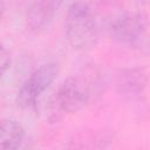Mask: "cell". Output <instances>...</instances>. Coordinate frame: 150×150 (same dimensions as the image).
<instances>
[{
	"instance_id": "obj_1",
	"label": "cell",
	"mask_w": 150,
	"mask_h": 150,
	"mask_svg": "<svg viewBox=\"0 0 150 150\" xmlns=\"http://www.w3.org/2000/svg\"><path fill=\"white\" fill-rule=\"evenodd\" d=\"M100 21L93 5L86 1L73 2L64 18V35L68 43L77 50H88L100 39Z\"/></svg>"
},
{
	"instance_id": "obj_2",
	"label": "cell",
	"mask_w": 150,
	"mask_h": 150,
	"mask_svg": "<svg viewBox=\"0 0 150 150\" xmlns=\"http://www.w3.org/2000/svg\"><path fill=\"white\" fill-rule=\"evenodd\" d=\"M91 97L90 86L79 76H70L61 82L52 98V112L55 120L66 114H74L84 108Z\"/></svg>"
},
{
	"instance_id": "obj_3",
	"label": "cell",
	"mask_w": 150,
	"mask_h": 150,
	"mask_svg": "<svg viewBox=\"0 0 150 150\" xmlns=\"http://www.w3.org/2000/svg\"><path fill=\"white\" fill-rule=\"evenodd\" d=\"M57 75L59 66L55 62H47L38 67L20 87L16 95V104L22 109L34 108L39 97L52 86Z\"/></svg>"
},
{
	"instance_id": "obj_4",
	"label": "cell",
	"mask_w": 150,
	"mask_h": 150,
	"mask_svg": "<svg viewBox=\"0 0 150 150\" xmlns=\"http://www.w3.org/2000/svg\"><path fill=\"white\" fill-rule=\"evenodd\" d=\"M149 27V19L146 14L138 11L121 12L108 26L110 36L124 45H137L144 39Z\"/></svg>"
},
{
	"instance_id": "obj_5",
	"label": "cell",
	"mask_w": 150,
	"mask_h": 150,
	"mask_svg": "<svg viewBox=\"0 0 150 150\" xmlns=\"http://www.w3.org/2000/svg\"><path fill=\"white\" fill-rule=\"evenodd\" d=\"M63 0H34L26 13V26L33 33H40L53 21Z\"/></svg>"
},
{
	"instance_id": "obj_6",
	"label": "cell",
	"mask_w": 150,
	"mask_h": 150,
	"mask_svg": "<svg viewBox=\"0 0 150 150\" xmlns=\"http://www.w3.org/2000/svg\"><path fill=\"white\" fill-rule=\"evenodd\" d=\"M148 87L146 74L138 68H124L116 76L117 91L128 98L138 97Z\"/></svg>"
},
{
	"instance_id": "obj_7",
	"label": "cell",
	"mask_w": 150,
	"mask_h": 150,
	"mask_svg": "<svg viewBox=\"0 0 150 150\" xmlns=\"http://www.w3.org/2000/svg\"><path fill=\"white\" fill-rule=\"evenodd\" d=\"M25 139V129L15 120L6 118L1 122L0 129V148L4 150L18 149Z\"/></svg>"
},
{
	"instance_id": "obj_8",
	"label": "cell",
	"mask_w": 150,
	"mask_h": 150,
	"mask_svg": "<svg viewBox=\"0 0 150 150\" xmlns=\"http://www.w3.org/2000/svg\"><path fill=\"white\" fill-rule=\"evenodd\" d=\"M9 67H11V55H9V52L2 46L1 48V71L2 74H5Z\"/></svg>"
},
{
	"instance_id": "obj_9",
	"label": "cell",
	"mask_w": 150,
	"mask_h": 150,
	"mask_svg": "<svg viewBox=\"0 0 150 150\" xmlns=\"http://www.w3.org/2000/svg\"><path fill=\"white\" fill-rule=\"evenodd\" d=\"M138 45H143V49H144V52H145L146 54H149V55H150V39H149V40H146V41L141 40L136 46H138Z\"/></svg>"
}]
</instances>
